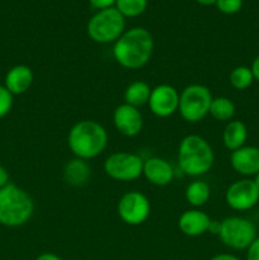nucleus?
I'll return each instance as SVG.
<instances>
[{
    "instance_id": "6e6552de",
    "label": "nucleus",
    "mask_w": 259,
    "mask_h": 260,
    "mask_svg": "<svg viewBox=\"0 0 259 260\" xmlns=\"http://www.w3.org/2000/svg\"><path fill=\"white\" fill-rule=\"evenodd\" d=\"M144 160L136 154L126 151L114 152L104 161V172L118 182H131L142 175Z\"/></svg>"
},
{
    "instance_id": "aec40b11",
    "label": "nucleus",
    "mask_w": 259,
    "mask_h": 260,
    "mask_svg": "<svg viewBox=\"0 0 259 260\" xmlns=\"http://www.w3.org/2000/svg\"><path fill=\"white\" fill-rule=\"evenodd\" d=\"M211 197L210 185L202 180H196L188 184L185 189V200L193 207H202Z\"/></svg>"
},
{
    "instance_id": "4be33fe9",
    "label": "nucleus",
    "mask_w": 259,
    "mask_h": 260,
    "mask_svg": "<svg viewBox=\"0 0 259 260\" xmlns=\"http://www.w3.org/2000/svg\"><path fill=\"white\" fill-rule=\"evenodd\" d=\"M229 80L233 88L236 90H245L253 84L254 76L251 69L248 66H238L230 73Z\"/></svg>"
},
{
    "instance_id": "1a4fd4ad",
    "label": "nucleus",
    "mask_w": 259,
    "mask_h": 260,
    "mask_svg": "<svg viewBox=\"0 0 259 260\" xmlns=\"http://www.w3.org/2000/svg\"><path fill=\"white\" fill-rule=\"evenodd\" d=\"M119 218L130 226H139L149 218L151 206L145 194L131 190L122 196L117 205Z\"/></svg>"
},
{
    "instance_id": "423d86ee",
    "label": "nucleus",
    "mask_w": 259,
    "mask_h": 260,
    "mask_svg": "<svg viewBox=\"0 0 259 260\" xmlns=\"http://www.w3.org/2000/svg\"><path fill=\"white\" fill-rule=\"evenodd\" d=\"M213 96L210 89L201 84H192L183 89L179 94L178 112L189 123L202 121L210 113Z\"/></svg>"
},
{
    "instance_id": "0eeeda50",
    "label": "nucleus",
    "mask_w": 259,
    "mask_h": 260,
    "mask_svg": "<svg viewBox=\"0 0 259 260\" xmlns=\"http://www.w3.org/2000/svg\"><path fill=\"white\" fill-rule=\"evenodd\" d=\"M220 240L234 250H245L256 238V229L253 222L244 217H228L221 221Z\"/></svg>"
},
{
    "instance_id": "bb28decb",
    "label": "nucleus",
    "mask_w": 259,
    "mask_h": 260,
    "mask_svg": "<svg viewBox=\"0 0 259 260\" xmlns=\"http://www.w3.org/2000/svg\"><path fill=\"white\" fill-rule=\"evenodd\" d=\"M91 5H93L95 9L102 10V9H108V8H113L116 4V0H89Z\"/></svg>"
},
{
    "instance_id": "b1692460",
    "label": "nucleus",
    "mask_w": 259,
    "mask_h": 260,
    "mask_svg": "<svg viewBox=\"0 0 259 260\" xmlns=\"http://www.w3.org/2000/svg\"><path fill=\"white\" fill-rule=\"evenodd\" d=\"M215 5L223 14L233 15L243 8V0H217Z\"/></svg>"
},
{
    "instance_id": "393cba45",
    "label": "nucleus",
    "mask_w": 259,
    "mask_h": 260,
    "mask_svg": "<svg viewBox=\"0 0 259 260\" xmlns=\"http://www.w3.org/2000/svg\"><path fill=\"white\" fill-rule=\"evenodd\" d=\"M13 107V94L5 88L0 85V118H4Z\"/></svg>"
},
{
    "instance_id": "f3484780",
    "label": "nucleus",
    "mask_w": 259,
    "mask_h": 260,
    "mask_svg": "<svg viewBox=\"0 0 259 260\" xmlns=\"http://www.w3.org/2000/svg\"><path fill=\"white\" fill-rule=\"evenodd\" d=\"M91 170L86 160L75 159L66 162L63 168V180L71 187H83L88 183Z\"/></svg>"
},
{
    "instance_id": "6ab92c4d",
    "label": "nucleus",
    "mask_w": 259,
    "mask_h": 260,
    "mask_svg": "<svg viewBox=\"0 0 259 260\" xmlns=\"http://www.w3.org/2000/svg\"><path fill=\"white\" fill-rule=\"evenodd\" d=\"M151 90L152 89L150 88L149 84L145 83V81H134L124 90V103L136 107V108L145 106V104L149 103Z\"/></svg>"
},
{
    "instance_id": "7c9ffc66",
    "label": "nucleus",
    "mask_w": 259,
    "mask_h": 260,
    "mask_svg": "<svg viewBox=\"0 0 259 260\" xmlns=\"http://www.w3.org/2000/svg\"><path fill=\"white\" fill-rule=\"evenodd\" d=\"M36 260H62L58 255L53 253H43L41 255H38Z\"/></svg>"
},
{
    "instance_id": "ddd939ff",
    "label": "nucleus",
    "mask_w": 259,
    "mask_h": 260,
    "mask_svg": "<svg viewBox=\"0 0 259 260\" xmlns=\"http://www.w3.org/2000/svg\"><path fill=\"white\" fill-rule=\"evenodd\" d=\"M142 175L151 184L165 187L174 179V169L168 160L159 156H152L144 160Z\"/></svg>"
},
{
    "instance_id": "c85d7f7f",
    "label": "nucleus",
    "mask_w": 259,
    "mask_h": 260,
    "mask_svg": "<svg viewBox=\"0 0 259 260\" xmlns=\"http://www.w3.org/2000/svg\"><path fill=\"white\" fill-rule=\"evenodd\" d=\"M251 73H253L254 80L259 81V55L254 58L253 63H251Z\"/></svg>"
},
{
    "instance_id": "9d476101",
    "label": "nucleus",
    "mask_w": 259,
    "mask_h": 260,
    "mask_svg": "<svg viewBox=\"0 0 259 260\" xmlns=\"http://www.w3.org/2000/svg\"><path fill=\"white\" fill-rule=\"evenodd\" d=\"M225 201L235 211L250 210L259 202V188L254 180H236L226 189Z\"/></svg>"
},
{
    "instance_id": "a878e982",
    "label": "nucleus",
    "mask_w": 259,
    "mask_h": 260,
    "mask_svg": "<svg viewBox=\"0 0 259 260\" xmlns=\"http://www.w3.org/2000/svg\"><path fill=\"white\" fill-rule=\"evenodd\" d=\"M246 260H259V236L246 249Z\"/></svg>"
},
{
    "instance_id": "dca6fc26",
    "label": "nucleus",
    "mask_w": 259,
    "mask_h": 260,
    "mask_svg": "<svg viewBox=\"0 0 259 260\" xmlns=\"http://www.w3.org/2000/svg\"><path fill=\"white\" fill-rule=\"evenodd\" d=\"M33 80H35V75L29 66L15 65L5 75L4 86L13 95H20L29 90Z\"/></svg>"
},
{
    "instance_id": "2f4dec72",
    "label": "nucleus",
    "mask_w": 259,
    "mask_h": 260,
    "mask_svg": "<svg viewBox=\"0 0 259 260\" xmlns=\"http://www.w3.org/2000/svg\"><path fill=\"white\" fill-rule=\"evenodd\" d=\"M211 260H240L238 256L233 255V254H218V255H215Z\"/></svg>"
},
{
    "instance_id": "2eb2a0df",
    "label": "nucleus",
    "mask_w": 259,
    "mask_h": 260,
    "mask_svg": "<svg viewBox=\"0 0 259 260\" xmlns=\"http://www.w3.org/2000/svg\"><path fill=\"white\" fill-rule=\"evenodd\" d=\"M211 218L207 213L200 210H188L180 215L178 220V228L184 235L196 238L208 233Z\"/></svg>"
},
{
    "instance_id": "4468645a",
    "label": "nucleus",
    "mask_w": 259,
    "mask_h": 260,
    "mask_svg": "<svg viewBox=\"0 0 259 260\" xmlns=\"http://www.w3.org/2000/svg\"><path fill=\"white\" fill-rule=\"evenodd\" d=\"M230 164L236 173L245 177L259 173V147L243 146L231 152Z\"/></svg>"
},
{
    "instance_id": "f03ea898",
    "label": "nucleus",
    "mask_w": 259,
    "mask_h": 260,
    "mask_svg": "<svg viewBox=\"0 0 259 260\" xmlns=\"http://www.w3.org/2000/svg\"><path fill=\"white\" fill-rule=\"evenodd\" d=\"M107 144L108 134L106 128L101 123L91 119L76 122L69 132V149L79 159H94L104 151Z\"/></svg>"
},
{
    "instance_id": "412c9836",
    "label": "nucleus",
    "mask_w": 259,
    "mask_h": 260,
    "mask_svg": "<svg viewBox=\"0 0 259 260\" xmlns=\"http://www.w3.org/2000/svg\"><path fill=\"white\" fill-rule=\"evenodd\" d=\"M235 104L231 99L226 96H217L213 98L211 102L210 114L216 119V121H229L235 116Z\"/></svg>"
},
{
    "instance_id": "72a5a7b5",
    "label": "nucleus",
    "mask_w": 259,
    "mask_h": 260,
    "mask_svg": "<svg viewBox=\"0 0 259 260\" xmlns=\"http://www.w3.org/2000/svg\"><path fill=\"white\" fill-rule=\"evenodd\" d=\"M254 183H255V184H256V187L259 188V173H258V174L255 175V179H254Z\"/></svg>"
},
{
    "instance_id": "c756f323",
    "label": "nucleus",
    "mask_w": 259,
    "mask_h": 260,
    "mask_svg": "<svg viewBox=\"0 0 259 260\" xmlns=\"http://www.w3.org/2000/svg\"><path fill=\"white\" fill-rule=\"evenodd\" d=\"M220 230H221V222H220V221L211 220L210 228H208V233L215 234V235H218V234H220Z\"/></svg>"
},
{
    "instance_id": "39448f33",
    "label": "nucleus",
    "mask_w": 259,
    "mask_h": 260,
    "mask_svg": "<svg viewBox=\"0 0 259 260\" xmlns=\"http://www.w3.org/2000/svg\"><path fill=\"white\" fill-rule=\"evenodd\" d=\"M124 24V17L113 7L98 10L89 19L86 32L94 42L106 45L116 42L123 35Z\"/></svg>"
},
{
    "instance_id": "f257e3e1",
    "label": "nucleus",
    "mask_w": 259,
    "mask_h": 260,
    "mask_svg": "<svg viewBox=\"0 0 259 260\" xmlns=\"http://www.w3.org/2000/svg\"><path fill=\"white\" fill-rule=\"evenodd\" d=\"M154 52V38L142 27L126 30L113 46V57L124 69L137 70L146 65Z\"/></svg>"
},
{
    "instance_id": "a211bd4d",
    "label": "nucleus",
    "mask_w": 259,
    "mask_h": 260,
    "mask_svg": "<svg viewBox=\"0 0 259 260\" xmlns=\"http://www.w3.org/2000/svg\"><path fill=\"white\" fill-rule=\"evenodd\" d=\"M246 139H248V128L244 122H228L222 132V141L226 149H229L230 151H235L244 146Z\"/></svg>"
},
{
    "instance_id": "7ed1b4c3",
    "label": "nucleus",
    "mask_w": 259,
    "mask_h": 260,
    "mask_svg": "<svg viewBox=\"0 0 259 260\" xmlns=\"http://www.w3.org/2000/svg\"><path fill=\"white\" fill-rule=\"evenodd\" d=\"M215 154L207 140L198 135H188L180 141L178 149L179 169L189 177H200L211 170Z\"/></svg>"
},
{
    "instance_id": "f8f14e48",
    "label": "nucleus",
    "mask_w": 259,
    "mask_h": 260,
    "mask_svg": "<svg viewBox=\"0 0 259 260\" xmlns=\"http://www.w3.org/2000/svg\"><path fill=\"white\" fill-rule=\"evenodd\" d=\"M113 123L117 131L127 137H135L142 131L144 118L139 108L130 104H121L114 109Z\"/></svg>"
},
{
    "instance_id": "cd10ccee",
    "label": "nucleus",
    "mask_w": 259,
    "mask_h": 260,
    "mask_svg": "<svg viewBox=\"0 0 259 260\" xmlns=\"http://www.w3.org/2000/svg\"><path fill=\"white\" fill-rule=\"evenodd\" d=\"M9 184V173L3 165H0V188Z\"/></svg>"
},
{
    "instance_id": "473e14b6",
    "label": "nucleus",
    "mask_w": 259,
    "mask_h": 260,
    "mask_svg": "<svg viewBox=\"0 0 259 260\" xmlns=\"http://www.w3.org/2000/svg\"><path fill=\"white\" fill-rule=\"evenodd\" d=\"M198 4L201 5H205V7H208V5H215L217 0H196Z\"/></svg>"
},
{
    "instance_id": "20e7f679",
    "label": "nucleus",
    "mask_w": 259,
    "mask_h": 260,
    "mask_svg": "<svg viewBox=\"0 0 259 260\" xmlns=\"http://www.w3.org/2000/svg\"><path fill=\"white\" fill-rule=\"evenodd\" d=\"M33 212L35 202L29 193L12 183L0 188V225L19 228L32 218Z\"/></svg>"
},
{
    "instance_id": "5701e85b",
    "label": "nucleus",
    "mask_w": 259,
    "mask_h": 260,
    "mask_svg": "<svg viewBox=\"0 0 259 260\" xmlns=\"http://www.w3.org/2000/svg\"><path fill=\"white\" fill-rule=\"evenodd\" d=\"M114 8L124 18H135L146 10L147 0H116Z\"/></svg>"
},
{
    "instance_id": "9b49d317",
    "label": "nucleus",
    "mask_w": 259,
    "mask_h": 260,
    "mask_svg": "<svg viewBox=\"0 0 259 260\" xmlns=\"http://www.w3.org/2000/svg\"><path fill=\"white\" fill-rule=\"evenodd\" d=\"M150 111L160 118H167L174 114L179 107V93L168 84H160L151 90L149 99Z\"/></svg>"
}]
</instances>
